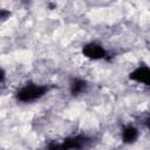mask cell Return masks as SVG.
<instances>
[{
  "label": "cell",
  "mask_w": 150,
  "mask_h": 150,
  "mask_svg": "<svg viewBox=\"0 0 150 150\" xmlns=\"http://www.w3.org/2000/svg\"><path fill=\"white\" fill-rule=\"evenodd\" d=\"M45 91H46V88L40 86H26L19 91L18 98H20L21 101H32L42 96Z\"/></svg>",
  "instance_id": "1"
},
{
  "label": "cell",
  "mask_w": 150,
  "mask_h": 150,
  "mask_svg": "<svg viewBox=\"0 0 150 150\" xmlns=\"http://www.w3.org/2000/svg\"><path fill=\"white\" fill-rule=\"evenodd\" d=\"M130 79L141 82L145 86H150V68L139 67L130 74Z\"/></svg>",
  "instance_id": "2"
},
{
  "label": "cell",
  "mask_w": 150,
  "mask_h": 150,
  "mask_svg": "<svg viewBox=\"0 0 150 150\" xmlns=\"http://www.w3.org/2000/svg\"><path fill=\"white\" fill-rule=\"evenodd\" d=\"M137 136H138V132L134 127H128L123 131L124 142H134L137 138Z\"/></svg>",
  "instance_id": "4"
},
{
  "label": "cell",
  "mask_w": 150,
  "mask_h": 150,
  "mask_svg": "<svg viewBox=\"0 0 150 150\" xmlns=\"http://www.w3.org/2000/svg\"><path fill=\"white\" fill-rule=\"evenodd\" d=\"M149 125H150V122H149Z\"/></svg>",
  "instance_id": "5"
},
{
  "label": "cell",
  "mask_w": 150,
  "mask_h": 150,
  "mask_svg": "<svg viewBox=\"0 0 150 150\" xmlns=\"http://www.w3.org/2000/svg\"><path fill=\"white\" fill-rule=\"evenodd\" d=\"M83 53L88 57H91V59H101V57L104 56L105 50L103 49V47H101V46H98L96 43H90V45H88V46L84 47Z\"/></svg>",
  "instance_id": "3"
}]
</instances>
